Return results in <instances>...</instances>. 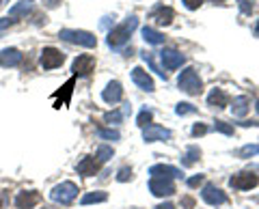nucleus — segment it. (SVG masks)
I'll use <instances>...</instances> for the list:
<instances>
[{"instance_id": "1", "label": "nucleus", "mask_w": 259, "mask_h": 209, "mask_svg": "<svg viewBox=\"0 0 259 209\" xmlns=\"http://www.w3.org/2000/svg\"><path fill=\"white\" fill-rule=\"evenodd\" d=\"M136 26H139V18L136 15H130V18L123 22V24H119V26H115L108 33V45L110 47H121V45H125L130 41V37H132V33L136 30Z\"/></svg>"}, {"instance_id": "2", "label": "nucleus", "mask_w": 259, "mask_h": 209, "mask_svg": "<svg viewBox=\"0 0 259 209\" xmlns=\"http://www.w3.org/2000/svg\"><path fill=\"white\" fill-rule=\"evenodd\" d=\"M59 37L67 43H74V45H82V47H95L97 45V37L89 30H76V28H63Z\"/></svg>"}, {"instance_id": "3", "label": "nucleus", "mask_w": 259, "mask_h": 209, "mask_svg": "<svg viewBox=\"0 0 259 209\" xmlns=\"http://www.w3.org/2000/svg\"><path fill=\"white\" fill-rule=\"evenodd\" d=\"M177 84H180L182 91L188 93V95H199L201 86H203V82H201V78L197 74V69H192V67L182 71V76L177 78Z\"/></svg>"}, {"instance_id": "4", "label": "nucleus", "mask_w": 259, "mask_h": 209, "mask_svg": "<svg viewBox=\"0 0 259 209\" xmlns=\"http://www.w3.org/2000/svg\"><path fill=\"white\" fill-rule=\"evenodd\" d=\"M76 196H78V186L74 181H63L59 186H54L50 192V198L54 203H61V205H69Z\"/></svg>"}, {"instance_id": "5", "label": "nucleus", "mask_w": 259, "mask_h": 209, "mask_svg": "<svg viewBox=\"0 0 259 209\" xmlns=\"http://www.w3.org/2000/svg\"><path fill=\"white\" fill-rule=\"evenodd\" d=\"M149 190L153 196H171V194H175V183H173V179H168V177H151Z\"/></svg>"}, {"instance_id": "6", "label": "nucleus", "mask_w": 259, "mask_h": 209, "mask_svg": "<svg viewBox=\"0 0 259 209\" xmlns=\"http://www.w3.org/2000/svg\"><path fill=\"white\" fill-rule=\"evenodd\" d=\"M63 63H65V54L61 50H56V47H44L41 56H39V65L44 69H56Z\"/></svg>"}, {"instance_id": "7", "label": "nucleus", "mask_w": 259, "mask_h": 209, "mask_svg": "<svg viewBox=\"0 0 259 209\" xmlns=\"http://www.w3.org/2000/svg\"><path fill=\"white\" fill-rule=\"evenodd\" d=\"M160 61L168 71H173V69H180L184 65L186 56L182 52H177V50H171V47H164V50L160 52Z\"/></svg>"}, {"instance_id": "8", "label": "nucleus", "mask_w": 259, "mask_h": 209, "mask_svg": "<svg viewBox=\"0 0 259 209\" xmlns=\"http://www.w3.org/2000/svg\"><path fill=\"white\" fill-rule=\"evenodd\" d=\"M257 183H259V179H257V175H253V173H238V175H233L229 179V186L233 190H242V192L253 190Z\"/></svg>"}, {"instance_id": "9", "label": "nucleus", "mask_w": 259, "mask_h": 209, "mask_svg": "<svg viewBox=\"0 0 259 209\" xmlns=\"http://www.w3.org/2000/svg\"><path fill=\"white\" fill-rule=\"evenodd\" d=\"M171 138V130L166 127H160V125H147L143 127V140L145 142H158V140H168Z\"/></svg>"}, {"instance_id": "10", "label": "nucleus", "mask_w": 259, "mask_h": 209, "mask_svg": "<svg viewBox=\"0 0 259 209\" xmlns=\"http://www.w3.org/2000/svg\"><path fill=\"white\" fill-rule=\"evenodd\" d=\"M201 198H203L207 205H225L227 203V194L221 188H216L214 183H207V186L203 188V192H201Z\"/></svg>"}, {"instance_id": "11", "label": "nucleus", "mask_w": 259, "mask_h": 209, "mask_svg": "<svg viewBox=\"0 0 259 209\" xmlns=\"http://www.w3.org/2000/svg\"><path fill=\"white\" fill-rule=\"evenodd\" d=\"M102 99L106 103H110V106H115V103H119L123 99V86H121V82H117V80L108 82L106 88L102 91Z\"/></svg>"}, {"instance_id": "12", "label": "nucleus", "mask_w": 259, "mask_h": 209, "mask_svg": "<svg viewBox=\"0 0 259 209\" xmlns=\"http://www.w3.org/2000/svg\"><path fill=\"white\" fill-rule=\"evenodd\" d=\"M93 69H95V59L91 54H80L78 59L74 61V65H71L74 76H89Z\"/></svg>"}, {"instance_id": "13", "label": "nucleus", "mask_w": 259, "mask_h": 209, "mask_svg": "<svg viewBox=\"0 0 259 209\" xmlns=\"http://www.w3.org/2000/svg\"><path fill=\"white\" fill-rule=\"evenodd\" d=\"M39 200H41V194L35 190H24L20 192L18 196H15V207L18 209H32L35 205H39Z\"/></svg>"}, {"instance_id": "14", "label": "nucleus", "mask_w": 259, "mask_h": 209, "mask_svg": "<svg viewBox=\"0 0 259 209\" xmlns=\"http://www.w3.org/2000/svg\"><path fill=\"white\" fill-rule=\"evenodd\" d=\"M24 61V54L18 47H7V50L0 52V67H18Z\"/></svg>"}, {"instance_id": "15", "label": "nucleus", "mask_w": 259, "mask_h": 209, "mask_svg": "<svg viewBox=\"0 0 259 209\" xmlns=\"http://www.w3.org/2000/svg\"><path fill=\"white\" fill-rule=\"evenodd\" d=\"M132 80H134V84L139 86V88H143V91H147V93H153V80H151V76L145 71L143 67H134L132 69Z\"/></svg>"}, {"instance_id": "16", "label": "nucleus", "mask_w": 259, "mask_h": 209, "mask_svg": "<svg viewBox=\"0 0 259 209\" xmlns=\"http://www.w3.org/2000/svg\"><path fill=\"white\" fill-rule=\"evenodd\" d=\"M100 160L97 158H82L78 162V166H76V171L80 173V175H84V177H93V175H97L100 173Z\"/></svg>"}, {"instance_id": "17", "label": "nucleus", "mask_w": 259, "mask_h": 209, "mask_svg": "<svg viewBox=\"0 0 259 209\" xmlns=\"http://www.w3.org/2000/svg\"><path fill=\"white\" fill-rule=\"evenodd\" d=\"M149 175L151 177H168V179H180L182 171L175 166H168V164H156L149 168Z\"/></svg>"}, {"instance_id": "18", "label": "nucleus", "mask_w": 259, "mask_h": 209, "mask_svg": "<svg viewBox=\"0 0 259 209\" xmlns=\"http://www.w3.org/2000/svg\"><path fill=\"white\" fill-rule=\"evenodd\" d=\"M207 103L212 108H227L229 106V95H227L223 88H212L207 95Z\"/></svg>"}, {"instance_id": "19", "label": "nucleus", "mask_w": 259, "mask_h": 209, "mask_svg": "<svg viewBox=\"0 0 259 209\" xmlns=\"http://www.w3.org/2000/svg\"><path fill=\"white\" fill-rule=\"evenodd\" d=\"M30 11H32V3H30V0H20V3H15L9 9V15H7V18H11L15 22L18 18H26Z\"/></svg>"}, {"instance_id": "20", "label": "nucleus", "mask_w": 259, "mask_h": 209, "mask_svg": "<svg viewBox=\"0 0 259 209\" xmlns=\"http://www.w3.org/2000/svg\"><path fill=\"white\" fill-rule=\"evenodd\" d=\"M151 18L156 20L160 26H168V24L173 22V18H175V11L171 9V7H158V9L153 11Z\"/></svg>"}, {"instance_id": "21", "label": "nucleus", "mask_w": 259, "mask_h": 209, "mask_svg": "<svg viewBox=\"0 0 259 209\" xmlns=\"http://www.w3.org/2000/svg\"><path fill=\"white\" fill-rule=\"evenodd\" d=\"M141 33H143V39H145V41H147L149 45H162V43H164V35H162L160 30H156V28L145 26Z\"/></svg>"}, {"instance_id": "22", "label": "nucleus", "mask_w": 259, "mask_h": 209, "mask_svg": "<svg viewBox=\"0 0 259 209\" xmlns=\"http://www.w3.org/2000/svg\"><path fill=\"white\" fill-rule=\"evenodd\" d=\"M199 158H201V149L197 147V144H190V147L186 149V153L182 155V166H192V164H197Z\"/></svg>"}, {"instance_id": "23", "label": "nucleus", "mask_w": 259, "mask_h": 209, "mask_svg": "<svg viewBox=\"0 0 259 209\" xmlns=\"http://www.w3.org/2000/svg\"><path fill=\"white\" fill-rule=\"evenodd\" d=\"M106 200H108L106 192L97 190V192H87V194L80 198V203H82V205H91V203H106Z\"/></svg>"}, {"instance_id": "24", "label": "nucleus", "mask_w": 259, "mask_h": 209, "mask_svg": "<svg viewBox=\"0 0 259 209\" xmlns=\"http://www.w3.org/2000/svg\"><path fill=\"white\" fill-rule=\"evenodd\" d=\"M233 117H244L246 112H248V97H244V95H240V97L233 99Z\"/></svg>"}, {"instance_id": "25", "label": "nucleus", "mask_w": 259, "mask_h": 209, "mask_svg": "<svg viewBox=\"0 0 259 209\" xmlns=\"http://www.w3.org/2000/svg\"><path fill=\"white\" fill-rule=\"evenodd\" d=\"M143 61L147 63V65L151 67V71H156V74H158L162 80H166L164 69H162V67H158V63H156V59H153V54H151V52H143Z\"/></svg>"}, {"instance_id": "26", "label": "nucleus", "mask_w": 259, "mask_h": 209, "mask_svg": "<svg viewBox=\"0 0 259 209\" xmlns=\"http://www.w3.org/2000/svg\"><path fill=\"white\" fill-rule=\"evenodd\" d=\"M95 134L100 136V138H104V140H119L121 138V134L117 130H112V127L110 130H106V127H97Z\"/></svg>"}, {"instance_id": "27", "label": "nucleus", "mask_w": 259, "mask_h": 209, "mask_svg": "<svg viewBox=\"0 0 259 209\" xmlns=\"http://www.w3.org/2000/svg\"><path fill=\"white\" fill-rule=\"evenodd\" d=\"M151 119H153V110H151V108H147V106H145V108L141 110L139 119H136V123H139L141 127H147V125H151Z\"/></svg>"}, {"instance_id": "28", "label": "nucleus", "mask_w": 259, "mask_h": 209, "mask_svg": "<svg viewBox=\"0 0 259 209\" xmlns=\"http://www.w3.org/2000/svg\"><path fill=\"white\" fill-rule=\"evenodd\" d=\"M95 158L100 160V162H108V160L112 158V147H108V144H102V147L97 149Z\"/></svg>"}, {"instance_id": "29", "label": "nucleus", "mask_w": 259, "mask_h": 209, "mask_svg": "<svg viewBox=\"0 0 259 209\" xmlns=\"http://www.w3.org/2000/svg\"><path fill=\"white\" fill-rule=\"evenodd\" d=\"M175 112L180 117H184V115H194V112H197V106H192V103H177V108H175Z\"/></svg>"}, {"instance_id": "30", "label": "nucleus", "mask_w": 259, "mask_h": 209, "mask_svg": "<svg viewBox=\"0 0 259 209\" xmlns=\"http://www.w3.org/2000/svg\"><path fill=\"white\" fill-rule=\"evenodd\" d=\"M121 119H123V115H121L119 110H112V112H106V115H104V123L117 125V123H121Z\"/></svg>"}, {"instance_id": "31", "label": "nucleus", "mask_w": 259, "mask_h": 209, "mask_svg": "<svg viewBox=\"0 0 259 209\" xmlns=\"http://www.w3.org/2000/svg\"><path fill=\"white\" fill-rule=\"evenodd\" d=\"M259 153V144H246V147L240 149V158H250V155H257Z\"/></svg>"}, {"instance_id": "32", "label": "nucleus", "mask_w": 259, "mask_h": 209, "mask_svg": "<svg viewBox=\"0 0 259 209\" xmlns=\"http://www.w3.org/2000/svg\"><path fill=\"white\" fill-rule=\"evenodd\" d=\"M214 130L221 132V134H225V136H233V125L225 123V121H216V123H214Z\"/></svg>"}, {"instance_id": "33", "label": "nucleus", "mask_w": 259, "mask_h": 209, "mask_svg": "<svg viewBox=\"0 0 259 209\" xmlns=\"http://www.w3.org/2000/svg\"><path fill=\"white\" fill-rule=\"evenodd\" d=\"M130 179H132V168H127V166L119 168V173H117V181L125 183V181H130Z\"/></svg>"}, {"instance_id": "34", "label": "nucleus", "mask_w": 259, "mask_h": 209, "mask_svg": "<svg viewBox=\"0 0 259 209\" xmlns=\"http://www.w3.org/2000/svg\"><path fill=\"white\" fill-rule=\"evenodd\" d=\"M238 7H240V11L244 15L253 13V3H250V0H238Z\"/></svg>"}, {"instance_id": "35", "label": "nucleus", "mask_w": 259, "mask_h": 209, "mask_svg": "<svg viewBox=\"0 0 259 209\" xmlns=\"http://www.w3.org/2000/svg\"><path fill=\"white\" fill-rule=\"evenodd\" d=\"M182 3H184V7H186V9L194 11V9H199V7L203 5V0H182Z\"/></svg>"}, {"instance_id": "36", "label": "nucleus", "mask_w": 259, "mask_h": 209, "mask_svg": "<svg viewBox=\"0 0 259 209\" xmlns=\"http://www.w3.org/2000/svg\"><path fill=\"white\" fill-rule=\"evenodd\" d=\"M205 134H207V127L203 123H197L192 127V136H194V138H197V136H205Z\"/></svg>"}, {"instance_id": "37", "label": "nucleus", "mask_w": 259, "mask_h": 209, "mask_svg": "<svg viewBox=\"0 0 259 209\" xmlns=\"http://www.w3.org/2000/svg\"><path fill=\"white\" fill-rule=\"evenodd\" d=\"M201 183H203V175H194L188 179V188H197V186H201Z\"/></svg>"}, {"instance_id": "38", "label": "nucleus", "mask_w": 259, "mask_h": 209, "mask_svg": "<svg viewBox=\"0 0 259 209\" xmlns=\"http://www.w3.org/2000/svg\"><path fill=\"white\" fill-rule=\"evenodd\" d=\"M11 24H13V20H11V18H3V20H0V30L9 28V26H11Z\"/></svg>"}, {"instance_id": "39", "label": "nucleus", "mask_w": 259, "mask_h": 209, "mask_svg": "<svg viewBox=\"0 0 259 209\" xmlns=\"http://www.w3.org/2000/svg\"><path fill=\"white\" fill-rule=\"evenodd\" d=\"M240 125H242V127H257L259 123H257V121H242Z\"/></svg>"}, {"instance_id": "40", "label": "nucleus", "mask_w": 259, "mask_h": 209, "mask_svg": "<svg viewBox=\"0 0 259 209\" xmlns=\"http://www.w3.org/2000/svg\"><path fill=\"white\" fill-rule=\"evenodd\" d=\"M156 209H175V207H173L171 203H162V205H158Z\"/></svg>"}, {"instance_id": "41", "label": "nucleus", "mask_w": 259, "mask_h": 209, "mask_svg": "<svg viewBox=\"0 0 259 209\" xmlns=\"http://www.w3.org/2000/svg\"><path fill=\"white\" fill-rule=\"evenodd\" d=\"M184 205H186V207H192L194 200H192V198H184Z\"/></svg>"}, {"instance_id": "42", "label": "nucleus", "mask_w": 259, "mask_h": 209, "mask_svg": "<svg viewBox=\"0 0 259 209\" xmlns=\"http://www.w3.org/2000/svg\"><path fill=\"white\" fill-rule=\"evenodd\" d=\"M255 33L259 35V22H257V26H255Z\"/></svg>"}, {"instance_id": "43", "label": "nucleus", "mask_w": 259, "mask_h": 209, "mask_svg": "<svg viewBox=\"0 0 259 209\" xmlns=\"http://www.w3.org/2000/svg\"><path fill=\"white\" fill-rule=\"evenodd\" d=\"M255 108H257V115H259V99H257V106Z\"/></svg>"}, {"instance_id": "44", "label": "nucleus", "mask_w": 259, "mask_h": 209, "mask_svg": "<svg viewBox=\"0 0 259 209\" xmlns=\"http://www.w3.org/2000/svg\"><path fill=\"white\" fill-rule=\"evenodd\" d=\"M214 3H223V0H214Z\"/></svg>"}, {"instance_id": "45", "label": "nucleus", "mask_w": 259, "mask_h": 209, "mask_svg": "<svg viewBox=\"0 0 259 209\" xmlns=\"http://www.w3.org/2000/svg\"><path fill=\"white\" fill-rule=\"evenodd\" d=\"M0 205H3V198H0Z\"/></svg>"}, {"instance_id": "46", "label": "nucleus", "mask_w": 259, "mask_h": 209, "mask_svg": "<svg viewBox=\"0 0 259 209\" xmlns=\"http://www.w3.org/2000/svg\"><path fill=\"white\" fill-rule=\"evenodd\" d=\"M0 3H3V0H0Z\"/></svg>"}]
</instances>
